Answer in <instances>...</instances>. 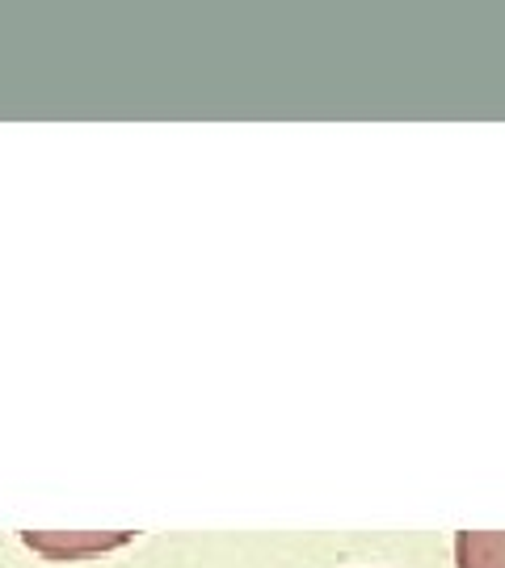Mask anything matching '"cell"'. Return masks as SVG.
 I'll use <instances>...</instances> for the list:
<instances>
[{
    "mask_svg": "<svg viewBox=\"0 0 505 568\" xmlns=\"http://www.w3.org/2000/svg\"><path fill=\"white\" fill-rule=\"evenodd\" d=\"M127 539H131L127 530H119V535H63V530L42 535V530H26V535H21L26 548L42 551V556H51V560H81V556H93V551L122 548Z\"/></svg>",
    "mask_w": 505,
    "mask_h": 568,
    "instance_id": "1",
    "label": "cell"
},
{
    "mask_svg": "<svg viewBox=\"0 0 505 568\" xmlns=\"http://www.w3.org/2000/svg\"><path fill=\"white\" fill-rule=\"evenodd\" d=\"M455 568H505V530H459Z\"/></svg>",
    "mask_w": 505,
    "mask_h": 568,
    "instance_id": "2",
    "label": "cell"
}]
</instances>
